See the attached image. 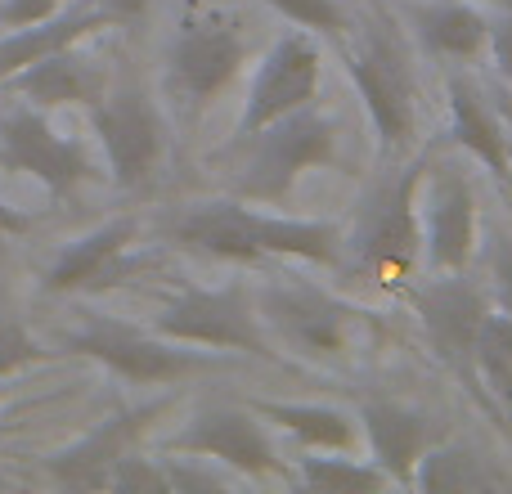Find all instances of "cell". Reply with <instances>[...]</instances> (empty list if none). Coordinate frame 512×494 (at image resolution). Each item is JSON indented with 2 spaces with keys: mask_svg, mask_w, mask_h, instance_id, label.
<instances>
[{
  "mask_svg": "<svg viewBox=\"0 0 512 494\" xmlns=\"http://www.w3.org/2000/svg\"><path fill=\"white\" fill-rule=\"evenodd\" d=\"M342 59L355 95L364 104L369 131L387 162H405L418 140V54L414 36L387 14L346 23Z\"/></svg>",
  "mask_w": 512,
  "mask_h": 494,
  "instance_id": "6da1fadb",
  "label": "cell"
},
{
  "mask_svg": "<svg viewBox=\"0 0 512 494\" xmlns=\"http://www.w3.org/2000/svg\"><path fill=\"white\" fill-rule=\"evenodd\" d=\"M171 234L207 256H221V261L288 256V261H310V265H342L346 256V234L333 221L252 212L243 198H216V203L189 207Z\"/></svg>",
  "mask_w": 512,
  "mask_h": 494,
  "instance_id": "7a4b0ae2",
  "label": "cell"
},
{
  "mask_svg": "<svg viewBox=\"0 0 512 494\" xmlns=\"http://www.w3.org/2000/svg\"><path fill=\"white\" fill-rule=\"evenodd\" d=\"M342 122L324 108L306 104L279 122L239 135V176L234 194L243 203H283L315 171L342 167Z\"/></svg>",
  "mask_w": 512,
  "mask_h": 494,
  "instance_id": "3957f363",
  "label": "cell"
},
{
  "mask_svg": "<svg viewBox=\"0 0 512 494\" xmlns=\"http://www.w3.org/2000/svg\"><path fill=\"white\" fill-rule=\"evenodd\" d=\"M418 180L423 158H414L405 171L378 185L369 212L360 216L355 234L346 239L351 265L382 288H409L423 270V221H418Z\"/></svg>",
  "mask_w": 512,
  "mask_h": 494,
  "instance_id": "277c9868",
  "label": "cell"
},
{
  "mask_svg": "<svg viewBox=\"0 0 512 494\" xmlns=\"http://www.w3.org/2000/svg\"><path fill=\"white\" fill-rule=\"evenodd\" d=\"M248 63V32L221 9H194L180 18L167 50V90L189 117L212 108Z\"/></svg>",
  "mask_w": 512,
  "mask_h": 494,
  "instance_id": "5b68a950",
  "label": "cell"
},
{
  "mask_svg": "<svg viewBox=\"0 0 512 494\" xmlns=\"http://www.w3.org/2000/svg\"><path fill=\"white\" fill-rule=\"evenodd\" d=\"M256 310L270 333V342L288 346L292 355L310 364H342L351 360L360 337V310L337 301L333 292L315 283H265L256 292Z\"/></svg>",
  "mask_w": 512,
  "mask_h": 494,
  "instance_id": "8992f818",
  "label": "cell"
},
{
  "mask_svg": "<svg viewBox=\"0 0 512 494\" xmlns=\"http://www.w3.org/2000/svg\"><path fill=\"white\" fill-rule=\"evenodd\" d=\"M418 221H423V270H468L481 252V212L472 171L454 153L423 158L418 180Z\"/></svg>",
  "mask_w": 512,
  "mask_h": 494,
  "instance_id": "52a82bcc",
  "label": "cell"
},
{
  "mask_svg": "<svg viewBox=\"0 0 512 494\" xmlns=\"http://www.w3.org/2000/svg\"><path fill=\"white\" fill-rule=\"evenodd\" d=\"M153 333L171 337V342H180V346L279 355L261 324L256 297L243 283H225V288H180V297L158 310Z\"/></svg>",
  "mask_w": 512,
  "mask_h": 494,
  "instance_id": "ba28073f",
  "label": "cell"
},
{
  "mask_svg": "<svg viewBox=\"0 0 512 494\" xmlns=\"http://www.w3.org/2000/svg\"><path fill=\"white\" fill-rule=\"evenodd\" d=\"M176 454H203L207 463H221L225 472H239L252 481H288V459H283L274 427L256 409L243 405H212L198 409L176 436Z\"/></svg>",
  "mask_w": 512,
  "mask_h": 494,
  "instance_id": "9c48e42d",
  "label": "cell"
},
{
  "mask_svg": "<svg viewBox=\"0 0 512 494\" xmlns=\"http://www.w3.org/2000/svg\"><path fill=\"white\" fill-rule=\"evenodd\" d=\"M405 297L414 306L418 324H423V337L436 360L450 364L463 378H472V351H477L481 324L495 310V297H490L486 283L468 279V270H450L409 283Z\"/></svg>",
  "mask_w": 512,
  "mask_h": 494,
  "instance_id": "30bf717a",
  "label": "cell"
},
{
  "mask_svg": "<svg viewBox=\"0 0 512 494\" xmlns=\"http://www.w3.org/2000/svg\"><path fill=\"white\" fill-rule=\"evenodd\" d=\"M319 86H324V50L319 36L306 27L283 32L270 50L256 59L252 81H248V99H243V117H239V135H252L261 126L279 122V117L297 113V108L315 104Z\"/></svg>",
  "mask_w": 512,
  "mask_h": 494,
  "instance_id": "8fae6325",
  "label": "cell"
},
{
  "mask_svg": "<svg viewBox=\"0 0 512 494\" xmlns=\"http://www.w3.org/2000/svg\"><path fill=\"white\" fill-rule=\"evenodd\" d=\"M63 351L72 355H90V360L108 364L113 373L131 382H176L185 373L207 369V355L203 351H180V342L162 333H144V328H131L122 319H108V315H90L86 324L77 328L72 337H63Z\"/></svg>",
  "mask_w": 512,
  "mask_h": 494,
  "instance_id": "7c38bea8",
  "label": "cell"
},
{
  "mask_svg": "<svg viewBox=\"0 0 512 494\" xmlns=\"http://www.w3.org/2000/svg\"><path fill=\"white\" fill-rule=\"evenodd\" d=\"M90 122H95L108 171L122 189L144 185L158 171L162 149H167V122H162V108L153 104L149 90L117 86L113 95H104L95 104Z\"/></svg>",
  "mask_w": 512,
  "mask_h": 494,
  "instance_id": "4fadbf2b",
  "label": "cell"
},
{
  "mask_svg": "<svg viewBox=\"0 0 512 494\" xmlns=\"http://www.w3.org/2000/svg\"><path fill=\"white\" fill-rule=\"evenodd\" d=\"M0 162L14 171H27L36 176L54 198H68L95 176L86 149L77 140H63V135L50 131L41 113L32 108H18L0 122Z\"/></svg>",
  "mask_w": 512,
  "mask_h": 494,
  "instance_id": "5bb4252c",
  "label": "cell"
},
{
  "mask_svg": "<svg viewBox=\"0 0 512 494\" xmlns=\"http://www.w3.org/2000/svg\"><path fill=\"white\" fill-rule=\"evenodd\" d=\"M355 418H360L364 450L391 477V486H409L423 454L441 441V423L423 405H409V400L373 396V400H364Z\"/></svg>",
  "mask_w": 512,
  "mask_h": 494,
  "instance_id": "9a60e30c",
  "label": "cell"
},
{
  "mask_svg": "<svg viewBox=\"0 0 512 494\" xmlns=\"http://www.w3.org/2000/svg\"><path fill=\"white\" fill-rule=\"evenodd\" d=\"M135 234H140V221H135V216H117V221L81 234V239L63 247V256L50 265L45 292H77V288H95V283H117L122 274L140 270L144 261L126 256V247L135 243Z\"/></svg>",
  "mask_w": 512,
  "mask_h": 494,
  "instance_id": "2e32d148",
  "label": "cell"
},
{
  "mask_svg": "<svg viewBox=\"0 0 512 494\" xmlns=\"http://www.w3.org/2000/svg\"><path fill=\"white\" fill-rule=\"evenodd\" d=\"M409 36L432 59L472 63L490 45V14L477 0H414L409 5Z\"/></svg>",
  "mask_w": 512,
  "mask_h": 494,
  "instance_id": "e0dca14e",
  "label": "cell"
},
{
  "mask_svg": "<svg viewBox=\"0 0 512 494\" xmlns=\"http://www.w3.org/2000/svg\"><path fill=\"white\" fill-rule=\"evenodd\" d=\"M153 414H158V409H126V414H113L90 436H81L77 445L54 454L50 477L72 490H108V477H113L117 459L131 450V441L144 432V423H149Z\"/></svg>",
  "mask_w": 512,
  "mask_h": 494,
  "instance_id": "ac0fdd59",
  "label": "cell"
},
{
  "mask_svg": "<svg viewBox=\"0 0 512 494\" xmlns=\"http://www.w3.org/2000/svg\"><path fill=\"white\" fill-rule=\"evenodd\" d=\"M5 81L23 99H32V104H41V108H63V104H90L95 108L108 90L104 63L77 54V45L45 54V59L27 63V68H18L14 77H5Z\"/></svg>",
  "mask_w": 512,
  "mask_h": 494,
  "instance_id": "d6986e66",
  "label": "cell"
},
{
  "mask_svg": "<svg viewBox=\"0 0 512 494\" xmlns=\"http://www.w3.org/2000/svg\"><path fill=\"white\" fill-rule=\"evenodd\" d=\"M445 95H450V135H454V144H459L472 162H481L495 180L508 185L512 140H508L504 122H499V113L490 108L486 90H481L472 77H459V72H454L450 86H445Z\"/></svg>",
  "mask_w": 512,
  "mask_h": 494,
  "instance_id": "ffe728a7",
  "label": "cell"
},
{
  "mask_svg": "<svg viewBox=\"0 0 512 494\" xmlns=\"http://www.w3.org/2000/svg\"><path fill=\"white\" fill-rule=\"evenodd\" d=\"M99 27H113L99 5H77V9H68V14H54V18H41V23L14 27L9 36H0V81L14 77V72L27 68V63L45 59V54L86 41V36L99 32Z\"/></svg>",
  "mask_w": 512,
  "mask_h": 494,
  "instance_id": "44dd1931",
  "label": "cell"
},
{
  "mask_svg": "<svg viewBox=\"0 0 512 494\" xmlns=\"http://www.w3.org/2000/svg\"><path fill=\"white\" fill-rule=\"evenodd\" d=\"M256 414L274 432L292 436L306 450H360V418L337 405H297V400H256Z\"/></svg>",
  "mask_w": 512,
  "mask_h": 494,
  "instance_id": "7402d4cb",
  "label": "cell"
},
{
  "mask_svg": "<svg viewBox=\"0 0 512 494\" xmlns=\"http://www.w3.org/2000/svg\"><path fill=\"white\" fill-rule=\"evenodd\" d=\"M499 486H504V472L495 468L486 450L468 441H436L414 468V481H409V490L423 494H481Z\"/></svg>",
  "mask_w": 512,
  "mask_h": 494,
  "instance_id": "603a6c76",
  "label": "cell"
},
{
  "mask_svg": "<svg viewBox=\"0 0 512 494\" xmlns=\"http://www.w3.org/2000/svg\"><path fill=\"white\" fill-rule=\"evenodd\" d=\"M297 481L319 494H373L391 486L387 472L373 459H355V450H310L297 459Z\"/></svg>",
  "mask_w": 512,
  "mask_h": 494,
  "instance_id": "cb8c5ba5",
  "label": "cell"
},
{
  "mask_svg": "<svg viewBox=\"0 0 512 494\" xmlns=\"http://www.w3.org/2000/svg\"><path fill=\"white\" fill-rule=\"evenodd\" d=\"M472 378H481V387L512 409V315L508 310H490L481 324L477 351H472Z\"/></svg>",
  "mask_w": 512,
  "mask_h": 494,
  "instance_id": "d4e9b609",
  "label": "cell"
},
{
  "mask_svg": "<svg viewBox=\"0 0 512 494\" xmlns=\"http://www.w3.org/2000/svg\"><path fill=\"white\" fill-rule=\"evenodd\" d=\"M261 5H270L274 14L288 18L292 27H306V32H315V36H342L346 23H351L337 0H261Z\"/></svg>",
  "mask_w": 512,
  "mask_h": 494,
  "instance_id": "484cf974",
  "label": "cell"
},
{
  "mask_svg": "<svg viewBox=\"0 0 512 494\" xmlns=\"http://www.w3.org/2000/svg\"><path fill=\"white\" fill-rule=\"evenodd\" d=\"M108 490H144V494H162V490H171V481H167V463L144 459V454H131V450H126L122 459H117L113 477H108Z\"/></svg>",
  "mask_w": 512,
  "mask_h": 494,
  "instance_id": "4316f807",
  "label": "cell"
},
{
  "mask_svg": "<svg viewBox=\"0 0 512 494\" xmlns=\"http://www.w3.org/2000/svg\"><path fill=\"white\" fill-rule=\"evenodd\" d=\"M36 360H45L41 342H36V337L27 333L18 319L0 315V378H5V373L27 369V364H36Z\"/></svg>",
  "mask_w": 512,
  "mask_h": 494,
  "instance_id": "83f0119b",
  "label": "cell"
},
{
  "mask_svg": "<svg viewBox=\"0 0 512 494\" xmlns=\"http://www.w3.org/2000/svg\"><path fill=\"white\" fill-rule=\"evenodd\" d=\"M486 288L499 310L512 315V234H490L486 243Z\"/></svg>",
  "mask_w": 512,
  "mask_h": 494,
  "instance_id": "f1b7e54d",
  "label": "cell"
},
{
  "mask_svg": "<svg viewBox=\"0 0 512 494\" xmlns=\"http://www.w3.org/2000/svg\"><path fill=\"white\" fill-rule=\"evenodd\" d=\"M486 54L495 59L499 77H504L508 90H512V9L490 14V45H486Z\"/></svg>",
  "mask_w": 512,
  "mask_h": 494,
  "instance_id": "f546056e",
  "label": "cell"
},
{
  "mask_svg": "<svg viewBox=\"0 0 512 494\" xmlns=\"http://www.w3.org/2000/svg\"><path fill=\"white\" fill-rule=\"evenodd\" d=\"M63 0H5L0 5V23L5 27H27V23H41V18L59 14Z\"/></svg>",
  "mask_w": 512,
  "mask_h": 494,
  "instance_id": "4dcf8cb0",
  "label": "cell"
},
{
  "mask_svg": "<svg viewBox=\"0 0 512 494\" xmlns=\"http://www.w3.org/2000/svg\"><path fill=\"white\" fill-rule=\"evenodd\" d=\"M99 9H104V18L108 23H135V18H144L149 14V5L153 0H95Z\"/></svg>",
  "mask_w": 512,
  "mask_h": 494,
  "instance_id": "1f68e13d",
  "label": "cell"
},
{
  "mask_svg": "<svg viewBox=\"0 0 512 494\" xmlns=\"http://www.w3.org/2000/svg\"><path fill=\"white\" fill-rule=\"evenodd\" d=\"M32 230V216L18 212V207H9L5 198H0V239H9V234H23Z\"/></svg>",
  "mask_w": 512,
  "mask_h": 494,
  "instance_id": "d6a6232c",
  "label": "cell"
},
{
  "mask_svg": "<svg viewBox=\"0 0 512 494\" xmlns=\"http://www.w3.org/2000/svg\"><path fill=\"white\" fill-rule=\"evenodd\" d=\"M481 5V0H477ZM486 5H495V9H512V0H486Z\"/></svg>",
  "mask_w": 512,
  "mask_h": 494,
  "instance_id": "836d02e7",
  "label": "cell"
},
{
  "mask_svg": "<svg viewBox=\"0 0 512 494\" xmlns=\"http://www.w3.org/2000/svg\"><path fill=\"white\" fill-rule=\"evenodd\" d=\"M508 185H512V162H508Z\"/></svg>",
  "mask_w": 512,
  "mask_h": 494,
  "instance_id": "e575fe53",
  "label": "cell"
}]
</instances>
